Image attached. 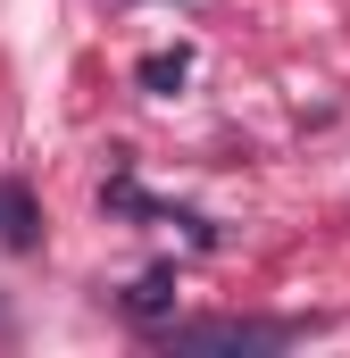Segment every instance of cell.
<instances>
[{
	"instance_id": "7a4b0ae2",
	"label": "cell",
	"mask_w": 350,
	"mask_h": 358,
	"mask_svg": "<svg viewBox=\"0 0 350 358\" xmlns=\"http://www.w3.org/2000/svg\"><path fill=\"white\" fill-rule=\"evenodd\" d=\"M34 242H42L34 192H25V176H0V250H34Z\"/></svg>"
},
{
	"instance_id": "3957f363",
	"label": "cell",
	"mask_w": 350,
	"mask_h": 358,
	"mask_svg": "<svg viewBox=\"0 0 350 358\" xmlns=\"http://www.w3.org/2000/svg\"><path fill=\"white\" fill-rule=\"evenodd\" d=\"M117 308H125L134 325H167V317H175V267H150V275H134V283L117 292Z\"/></svg>"
},
{
	"instance_id": "277c9868",
	"label": "cell",
	"mask_w": 350,
	"mask_h": 358,
	"mask_svg": "<svg viewBox=\"0 0 350 358\" xmlns=\"http://www.w3.org/2000/svg\"><path fill=\"white\" fill-rule=\"evenodd\" d=\"M134 76H142V92H175L183 76H192V50H150Z\"/></svg>"
},
{
	"instance_id": "6da1fadb",
	"label": "cell",
	"mask_w": 350,
	"mask_h": 358,
	"mask_svg": "<svg viewBox=\"0 0 350 358\" xmlns=\"http://www.w3.org/2000/svg\"><path fill=\"white\" fill-rule=\"evenodd\" d=\"M292 334H300V325H284V317H275V325H259V317H200V325H159V342H167V350H284V342H292Z\"/></svg>"
}]
</instances>
